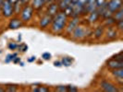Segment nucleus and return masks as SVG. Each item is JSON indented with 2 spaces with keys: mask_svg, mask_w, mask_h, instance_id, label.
Here are the masks:
<instances>
[{
  "mask_svg": "<svg viewBox=\"0 0 123 92\" xmlns=\"http://www.w3.org/2000/svg\"><path fill=\"white\" fill-rule=\"evenodd\" d=\"M22 25H23V21L20 19V18H18V17H13V18H10L7 27L10 30H17L18 28H20Z\"/></svg>",
  "mask_w": 123,
  "mask_h": 92,
  "instance_id": "12",
  "label": "nucleus"
},
{
  "mask_svg": "<svg viewBox=\"0 0 123 92\" xmlns=\"http://www.w3.org/2000/svg\"><path fill=\"white\" fill-rule=\"evenodd\" d=\"M35 87V86H34ZM31 91L34 92H48L49 91V88L46 87L44 86H39V87H31Z\"/></svg>",
  "mask_w": 123,
  "mask_h": 92,
  "instance_id": "23",
  "label": "nucleus"
},
{
  "mask_svg": "<svg viewBox=\"0 0 123 92\" xmlns=\"http://www.w3.org/2000/svg\"><path fill=\"white\" fill-rule=\"evenodd\" d=\"M116 29L117 30V31H123V19L122 20H118V21H116Z\"/></svg>",
  "mask_w": 123,
  "mask_h": 92,
  "instance_id": "28",
  "label": "nucleus"
},
{
  "mask_svg": "<svg viewBox=\"0 0 123 92\" xmlns=\"http://www.w3.org/2000/svg\"><path fill=\"white\" fill-rule=\"evenodd\" d=\"M115 23H116V20L113 17H110V18H107L104 19V23L103 25L105 27H111V26H115Z\"/></svg>",
  "mask_w": 123,
  "mask_h": 92,
  "instance_id": "22",
  "label": "nucleus"
},
{
  "mask_svg": "<svg viewBox=\"0 0 123 92\" xmlns=\"http://www.w3.org/2000/svg\"><path fill=\"white\" fill-rule=\"evenodd\" d=\"M111 58H112V59H115V60H117V61L123 62V51H120L118 54H116L115 55H113Z\"/></svg>",
  "mask_w": 123,
  "mask_h": 92,
  "instance_id": "26",
  "label": "nucleus"
},
{
  "mask_svg": "<svg viewBox=\"0 0 123 92\" xmlns=\"http://www.w3.org/2000/svg\"><path fill=\"white\" fill-rule=\"evenodd\" d=\"M92 33V31L86 26H82L81 24H78L76 28L71 32V37L73 40H82L86 37L90 36Z\"/></svg>",
  "mask_w": 123,
  "mask_h": 92,
  "instance_id": "2",
  "label": "nucleus"
},
{
  "mask_svg": "<svg viewBox=\"0 0 123 92\" xmlns=\"http://www.w3.org/2000/svg\"><path fill=\"white\" fill-rule=\"evenodd\" d=\"M88 15H89V17H88V22L91 23V24L95 23L99 18H100V16H99L97 10H94V11H92V12L89 13Z\"/></svg>",
  "mask_w": 123,
  "mask_h": 92,
  "instance_id": "18",
  "label": "nucleus"
},
{
  "mask_svg": "<svg viewBox=\"0 0 123 92\" xmlns=\"http://www.w3.org/2000/svg\"><path fill=\"white\" fill-rule=\"evenodd\" d=\"M34 8L31 4H26L22 6L20 10V19L23 21V23H28L31 20L34 15Z\"/></svg>",
  "mask_w": 123,
  "mask_h": 92,
  "instance_id": "3",
  "label": "nucleus"
},
{
  "mask_svg": "<svg viewBox=\"0 0 123 92\" xmlns=\"http://www.w3.org/2000/svg\"><path fill=\"white\" fill-rule=\"evenodd\" d=\"M59 11L60 10H59V7H58V5L56 2H52V3L48 4L45 7V14L49 15L51 17L55 16Z\"/></svg>",
  "mask_w": 123,
  "mask_h": 92,
  "instance_id": "11",
  "label": "nucleus"
},
{
  "mask_svg": "<svg viewBox=\"0 0 123 92\" xmlns=\"http://www.w3.org/2000/svg\"><path fill=\"white\" fill-rule=\"evenodd\" d=\"M18 40L20 42L21 41V34H18Z\"/></svg>",
  "mask_w": 123,
  "mask_h": 92,
  "instance_id": "42",
  "label": "nucleus"
},
{
  "mask_svg": "<svg viewBox=\"0 0 123 92\" xmlns=\"http://www.w3.org/2000/svg\"><path fill=\"white\" fill-rule=\"evenodd\" d=\"M12 62L14 63V64H18V63H19L20 62V58L19 57H18V56H16L14 59L12 60Z\"/></svg>",
  "mask_w": 123,
  "mask_h": 92,
  "instance_id": "36",
  "label": "nucleus"
},
{
  "mask_svg": "<svg viewBox=\"0 0 123 92\" xmlns=\"http://www.w3.org/2000/svg\"><path fill=\"white\" fill-rule=\"evenodd\" d=\"M61 63H62V65L64 66H70L73 63V59L71 57H68V56H65V57H62L61 59Z\"/></svg>",
  "mask_w": 123,
  "mask_h": 92,
  "instance_id": "20",
  "label": "nucleus"
},
{
  "mask_svg": "<svg viewBox=\"0 0 123 92\" xmlns=\"http://www.w3.org/2000/svg\"><path fill=\"white\" fill-rule=\"evenodd\" d=\"M113 18H115L116 21H118V20H122L123 19V8H120L118 9L117 11L113 13Z\"/></svg>",
  "mask_w": 123,
  "mask_h": 92,
  "instance_id": "21",
  "label": "nucleus"
},
{
  "mask_svg": "<svg viewBox=\"0 0 123 92\" xmlns=\"http://www.w3.org/2000/svg\"><path fill=\"white\" fill-rule=\"evenodd\" d=\"M52 2H55V0H45V5H48Z\"/></svg>",
  "mask_w": 123,
  "mask_h": 92,
  "instance_id": "40",
  "label": "nucleus"
},
{
  "mask_svg": "<svg viewBox=\"0 0 123 92\" xmlns=\"http://www.w3.org/2000/svg\"><path fill=\"white\" fill-rule=\"evenodd\" d=\"M107 29L105 30V33L104 35L105 36V40L107 41H113V40H116L117 37V30L114 27V26H111V27H106Z\"/></svg>",
  "mask_w": 123,
  "mask_h": 92,
  "instance_id": "10",
  "label": "nucleus"
},
{
  "mask_svg": "<svg viewBox=\"0 0 123 92\" xmlns=\"http://www.w3.org/2000/svg\"><path fill=\"white\" fill-rule=\"evenodd\" d=\"M80 17H71L70 20H68V23L66 25V28L64 31L66 32L67 35H70L71 32L73 31V30L76 28V26L78 24H80Z\"/></svg>",
  "mask_w": 123,
  "mask_h": 92,
  "instance_id": "6",
  "label": "nucleus"
},
{
  "mask_svg": "<svg viewBox=\"0 0 123 92\" xmlns=\"http://www.w3.org/2000/svg\"><path fill=\"white\" fill-rule=\"evenodd\" d=\"M79 90V88L75 86H67V91L68 92H76Z\"/></svg>",
  "mask_w": 123,
  "mask_h": 92,
  "instance_id": "31",
  "label": "nucleus"
},
{
  "mask_svg": "<svg viewBox=\"0 0 123 92\" xmlns=\"http://www.w3.org/2000/svg\"><path fill=\"white\" fill-rule=\"evenodd\" d=\"M4 91H6V88H5V87H0V92H4Z\"/></svg>",
  "mask_w": 123,
  "mask_h": 92,
  "instance_id": "41",
  "label": "nucleus"
},
{
  "mask_svg": "<svg viewBox=\"0 0 123 92\" xmlns=\"http://www.w3.org/2000/svg\"><path fill=\"white\" fill-rule=\"evenodd\" d=\"M54 65H55V66H57V67H60V66H62L61 61H55V62H54Z\"/></svg>",
  "mask_w": 123,
  "mask_h": 92,
  "instance_id": "34",
  "label": "nucleus"
},
{
  "mask_svg": "<svg viewBox=\"0 0 123 92\" xmlns=\"http://www.w3.org/2000/svg\"><path fill=\"white\" fill-rule=\"evenodd\" d=\"M52 20H53V17H51V16L44 13V15L43 17H41L40 19H39V27H40V29L41 30L47 29L52 23Z\"/></svg>",
  "mask_w": 123,
  "mask_h": 92,
  "instance_id": "8",
  "label": "nucleus"
},
{
  "mask_svg": "<svg viewBox=\"0 0 123 92\" xmlns=\"http://www.w3.org/2000/svg\"><path fill=\"white\" fill-rule=\"evenodd\" d=\"M28 51V45H26V44H24L23 45V47H22V49H21V51L20 52H22V53H26Z\"/></svg>",
  "mask_w": 123,
  "mask_h": 92,
  "instance_id": "37",
  "label": "nucleus"
},
{
  "mask_svg": "<svg viewBox=\"0 0 123 92\" xmlns=\"http://www.w3.org/2000/svg\"><path fill=\"white\" fill-rule=\"evenodd\" d=\"M106 1H107V0H96V9H97L98 7H100L101 6H103Z\"/></svg>",
  "mask_w": 123,
  "mask_h": 92,
  "instance_id": "33",
  "label": "nucleus"
},
{
  "mask_svg": "<svg viewBox=\"0 0 123 92\" xmlns=\"http://www.w3.org/2000/svg\"><path fill=\"white\" fill-rule=\"evenodd\" d=\"M69 3H70V0H60L59 2H57L59 10L60 11H64L69 6Z\"/></svg>",
  "mask_w": 123,
  "mask_h": 92,
  "instance_id": "19",
  "label": "nucleus"
},
{
  "mask_svg": "<svg viewBox=\"0 0 123 92\" xmlns=\"http://www.w3.org/2000/svg\"><path fill=\"white\" fill-rule=\"evenodd\" d=\"M31 0H19V2L21 3V5H26V4H30V2H31Z\"/></svg>",
  "mask_w": 123,
  "mask_h": 92,
  "instance_id": "35",
  "label": "nucleus"
},
{
  "mask_svg": "<svg viewBox=\"0 0 123 92\" xmlns=\"http://www.w3.org/2000/svg\"><path fill=\"white\" fill-rule=\"evenodd\" d=\"M68 20V16L63 11H59L55 16L53 17V20L51 23V31L53 33H60L64 31Z\"/></svg>",
  "mask_w": 123,
  "mask_h": 92,
  "instance_id": "1",
  "label": "nucleus"
},
{
  "mask_svg": "<svg viewBox=\"0 0 123 92\" xmlns=\"http://www.w3.org/2000/svg\"><path fill=\"white\" fill-rule=\"evenodd\" d=\"M105 27L103 24L98 25L96 28H94V30L92 31V34H93V36L96 40H99V39H101L103 37L104 33H105Z\"/></svg>",
  "mask_w": 123,
  "mask_h": 92,
  "instance_id": "15",
  "label": "nucleus"
},
{
  "mask_svg": "<svg viewBox=\"0 0 123 92\" xmlns=\"http://www.w3.org/2000/svg\"><path fill=\"white\" fill-rule=\"evenodd\" d=\"M7 47H8V49L9 50H16L18 48V44L16 43H8V45H7Z\"/></svg>",
  "mask_w": 123,
  "mask_h": 92,
  "instance_id": "32",
  "label": "nucleus"
},
{
  "mask_svg": "<svg viewBox=\"0 0 123 92\" xmlns=\"http://www.w3.org/2000/svg\"><path fill=\"white\" fill-rule=\"evenodd\" d=\"M106 66L109 69H117V68H123V62L117 61L115 59H109L106 61Z\"/></svg>",
  "mask_w": 123,
  "mask_h": 92,
  "instance_id": "14",
  "label": "nucleus"
},
{
  "mask_svg": "<svg viewBox=\"0 0 123 92\" xmlns=\"http://www.w3.org/2000/svg\"><path fill=\"white\" fill-rule=\"evenodd\" d=\"M122 8V0H107V9L112 13Z\"/></svg>",
  "mask_w": 123,
  "mask_h": 92,
  "instance_id": "9",
  "label": "nucleus"
},
{
  "mask_svg": "<svg viewBox=\"0 0 123 92\" xmlns=\"http://www.w3.org/2000/svg\"><path fill=\"white\" fill-rule=\"evenodd\" d=\"M87 0H78L73 8L72 17H80L84 16V7L86 5Z\"/></svg>",
  "mask_w": 123,
  "mask_h": 92,
  "instance_id": "5",
  "label": "nucleus"
},
{
  "mask_svg": "<svg viewBox=\"0 0 123 92\" xmlns=\"http://www.w3.org/2000/svg\"><path fill=\"white\" fill-rule=\"evenodd\" d=\"M7 1H8V2H9L11 5H13V6H14L16 3H18L19 0H7Z\"/></svg>",
  "mask_w": 123,
  "mask_h": 92,
  "instance_id": "39",
  "label": "nucleus"
},
{
  "mask_svg": "<svg viewBox=\"0 0 123 92\" xmlns=\"http://www.w3.org/2000/svg\"><path fill=\"white\" fill-rule=\"evenodd\" d=\"M100 87L105 92H117L119 91V89L117 88L116 85H114L112 82L107 81L105 79H103L100 82Z\"/></svg>",
  "mask_w": 123,
  "mask_h": 92,
  "instance_id": "7",
  "label": "nucleus"
},
{
  "mask_svg": "<svg viewBox=\"0 0 123 92\" xmlns=\"http://www.w3.org/2000/svg\"><path fill=\"white\" fill-rule=\"evenodd\" d=\"M0 53H1V51H0Z\"/></svg>",
  "mask_w": 123,
  "mask_h": 92,
  "instance_id": "46",
  "label": "nucleus"
},
{
  "mask_svg": "<svg viewBox=\"0 0 123 92\" xmlns=\"http://www.w3.org/2000/svg\"><path fill=\"white\" fill-rule=\"evenodd\" d=\"M19 65H20L21 66H24V64H23V63H21V62H19Z\"/></svg>",
  "mask_w": 123,
  "mask_h": 92,
  "instance_id": "43",
  "label": "nucleus"
},
{
  "mask_svg": "<svg viewBox=\"0 0 123 92\" xmlns=\"http://www.w3.org/2000/svg\"><path fill=\"white\" fill-rule=\"evenodd\" d=\"M18 85H12V84H7L6 85V91L7 92H15L18 90Z\"/></svg>",
  "mask_w": 123,
  "mask_h": 92,
  "instance_id": "24",
  "label": "nucleus"
},
{
  "mask_svg": "<svg viewBox=\"0 0 123 92\" xmlns=\"http://www.w3.org/2000/svg\"><path fill=\"white\" fill-rule=\"evenodd\" d=\"M0 14H1V5H0Z\"/></svg>",
  "mask_w": 123,
  "mask_h": 92,
  "instance_id": "45",
  "label": "nucleus"
},
{
  "mask_svg": "<svg viewBox=\"0 0 123 92\" xmlns=\"http://www.w3.org/2000/svg\"><path fill=\"white\" fill-rule=\"evenodd\" d=\"M59 1H60V0H55V2H56V3H57V2H59Z\"/></svg>",
  "mask_w": 123,
  "mask_h": 92,
  "instance_id": "44",
  "label": "nucleus"
},
{
  "mask_svg": "<svg viewBox=\"0 0 123 92\" xmlns=\"http://www.w3.org/2000/svg\"><path fill=\"white\" fill-rule=\"evenodd\" d=\"M1 15L4 18H11L14 15V7L7 0H4L1 5Z\"/></svg>",
  "mask_w": 123,
  "mask_h": 92,
  "instance_id": "4",
  "label": "nucleus"
},
{
  "mask_svg": "<svg viewBox=\"0 0 123 92\" xmlns=\"http://www.w3.org/2000/svg\"><path fill=\"white\" fill-rule=\"evenodd\" d=\"M35 60H36V56H31V58L28 59V62L29 63H32V62H34Z\"/></svg>",
  "mask_w": 123,
  "mask_h": 92,
  "instance_id": "38",
  "label": "nucleus"
},
{
  "mask_svg": "<svg viewBox=\"0 0 123 92\" xmlns=\"http://www.w3.org/2000/svg\"><path fill=\"white\" fill-rule=\"evenodd\" d=\"M111 74L112 76L116 78V79L122 84L123 82V68H117V69H112L111 70Z\"/></svg>",
  "mask_w": 123,
  "mask_h": 92,
  "instance_id": "16",
  "label": "nucleus"
},
{
  "mask_svg": "<svg viewBox=\"0 0 123 92\" xmlns=\"http://www.w3.org/2000/svg\"><path fill=\"white\" fill-rule=\"evenodd\" d=\"M96 10V0H87L84 7V15Z\"/></svg>",
  "mask_w": 123,
  "mask_h": 92,
  "instance_id": "13",
  "label": "nucleus"
},
{
  "mask_svg": "<svg viewBox=\"0 0 123 92\" xmlns=\"http://www.w3.org/2000/svg\"><path fill=\"white\" fill-rule=\"evenodd\" d=\"M55 91L58 92H67V87L66 86H57L55 88Z\"/></svg>",
  "mask_w": 123,
  "mask_h": 92,
  "instance_id": "29",
  "label": "nucleus"
},
{
  "mask_svg": "<svg viewBox=\"0 0 123 92\" xmlns=\"http://www.w3.org/2000/svg\"><path fill=\"white\" fill-rule=\"evenodd\" d=\"M31 6L35 10H40L45 6V0H31Z\"/></svg>",
  "mask_w": 123,
  "mask_h": 92,
  "instance_id": "17",
  "label": "nucleus"
},
{
  "mask_svg": "<svg viewBox=\"0 0 123 92\" xmlns=\"http://www.w3.org/2000/svg\"><path fill=\"white\" fill-rule=\"evenodd\" d=\"M16 56H18V54H17V53H15V54H7L6 57V59H5V63L8 64V63L12 62V60Z\"/></svg>",
  "mask_w": 123,
  "mask_h": 92,
  "instance_id": "27",
  "label": "nucleus"
},
{
  "mask_svg": "<svg viewBox=\"0 0 123 92\" xmlns=\"http://www.w3.org/2000/svg\"><path fill=\"white\" fill-rule=\"evenodd\" d=\"M51 56H52L51 54L46 52V53H43V54H42V59H43V60H45V61H48V60L51 59Z\"/></svg>",
  "mask_w": 123,
  "mask_h": 92,
  "instance_id": "30",
  "label": "nucleus"
},
{
  "mask_svg": "<svg viewBox=\"0 0 123 92\" xmlns=\"http://www.w3.org/2000/svg\"><path fill=\"white\" fill-rule=\"evenodd\" d=\"M22 6L23 5H21V3L18 1V3H16L13 7H14V14H16V15H18L19 13H20V10H21V8H22Z\"/></svg>",
  "mask_w": 123,
  "mask_h": 92,
  "instance_id": "25",
  "label": "nucleus"
}]
</instances>
